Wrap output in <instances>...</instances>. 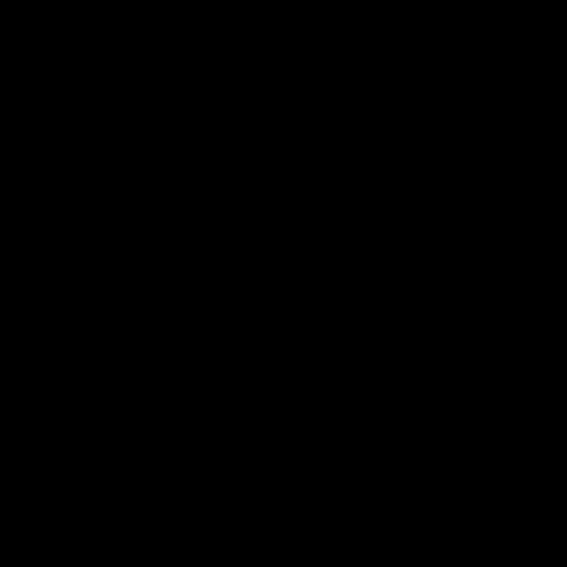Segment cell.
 <instances>
[]
</instances>
